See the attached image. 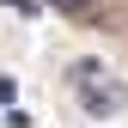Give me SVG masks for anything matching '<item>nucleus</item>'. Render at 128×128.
Masks as SVG:
<instances>
[{"label":"nucleus","instance_id":"nucleus-1","mask_svg":"<svg viewBox=\"0 0 128 128\" xmlns=\"http://www.w3.org/2000/svg\"><path fill=\"white\" fill-rule=\"evenodd\" d=\"M73 79H79V92H86V104L98 110V116H110V110H122V104H128V92L116 86V79H104L98 67H92V61H86V67H79Z\"/></svg>","mask_w":128,"mask_h":128},{"label":"nucleus","instance_id":"nucleus-2","mask_svg":"<svg viewBox=\"0 0 128 128\" xmlns=\"http://www.w3.org/2000/svg\"><path fill=\"white\" fill-rule=\"evenodd\" d=\"M18 98V86H12V79H0V104H12Z\"/></svg>","mask_w":128,"mask_h":128},{"label":"nucleus","instance_id":"nucleus-3","mask_svg":"<svg viewBox=\"0 0 128 128\" xmlns=\"http://www.w3.org/2000/svg\"><path fill=\"white\" fill-rule=\"evenodd\" d=\"M6 6H12V12H24V18H30V12H37V0H6Z\"/></svg>","mask_w":128,"mask_h":128},{"label":"nucleus","instance_id":"nucleus-4","mask_svg":"<svg viewBox=\"0 0 128 128\" xmlns=\"http://www.w3.org/2000/svg\"><path fill=\"white\" fill-rule=\"evenodd\" d=\"M55 6H61V12H79V6H92V0H55Z\"/></svg>","mask_w":128,"mask_h":128}]
</instances>
